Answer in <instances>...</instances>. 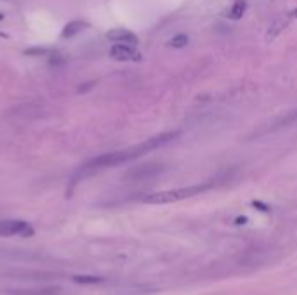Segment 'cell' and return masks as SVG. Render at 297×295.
Here are the masks:
<instances>
[{
    "instance_id": "obj_11",
    "label": "cell",
    "mask_w": 297,
    "mask_h": 295,
    "mask_svg": "<svg viewBox=\"0 0 297 295\" xmlns=\"http://www.w3.org/2000/svg\"><path fill=\"white\" fill-rule=\"evenodd\" d=\"M245 11H247V2L245 0H235L233 2V6L228 9V12H226V17H230V19H240L242 16L245 14Z\"/></svg>"
},
{
    "instance_id": "obj_12",
    "label": "cell",
    "mask_w": 297,
    "mask_h": 295,
    "mask_svg": "<svg viewBox=\"0 0 297 295\" xmlns=\"http://www.w3.org/2000/svg\"><path fill=\"white\" fill-rule=\"evenodd\" d=\"M73 281L80 285H98V283H103L104 278H101V276H90V274H79V276H73Z\"/></svg>"
},
{
    "instance_id": "obj_3",
    "label": "cell",
    "mask_w": 297,
    "mask_h": 295,
    "mask_svg": "<svg viewBox=\"0 0 297 295\" xmlns=\"http://www.w3.org/2000/svg\"><path fill=\"white\" fill-rule=\"evenodd\" d=\"M35 229L31 228V224H28L26 221H2L0 222V236L4 238H9V236H33Z\"/></svg>"
},
{
    "instance_id": "obj_16",
    "label": "cell",
    "mask_w": 297,
    "mask_h": 295,
    "mask_svg": "<svg viewBox=\"0 0 297 295\" xmlns=\"http://www.w3.org/2000/svg\"><path fill=\"white\" fill-rule=\"evenodd\" d=\"M0 37H2V38H7V35H6V33H2V31H0Z\"/></svg>"
},
{
    "instance_id": "obj_14",
    "label": "cell",
    "mask_w": 297,
    "mask_h": 295,
    "mask_svg": "<svg viewBox=\"0 0 297 295\" xmlns=\"http://www.w3.org/2000/svg\"><path fill=\"white\" fill-rule=\"evenodd\" d=\"M186 44H188V37H186L184 33H179V35H176V37H172L171 40H169V45L174 49L186 47Z\"/></svg>"
},
{
    "instance_id": "obj_13",
    "label": "cell",
    "mask_w": 297,
    "mask_h": 295,
    "mask_svg": "<svg viewBox=\"0 0 297 295\" xmlns=\"http://www.w3.org/2000/svg\"><path fill=\"white\" fill-rule=\"evenodd\" d=\"M52 51L49 47H30V49H25L23 51V54L25 56H33V57H36V56H47V54H51Z\"/></svg>"
},
{
    "instance_id": "obj_10",
    "label": "cell",
    "mask_w": 297,
    "mask_h": 295,
    "mask_svg": "<svg viewBox=\"0 0 297 295\" xmlns=\"http://www.w3.org/2000/svg\"><path fill=\"white\" fill-rule=\"evenodd\" d=\"M59 293V287H39L26 290H9L7 295H56Z\"/></svg>"
},
{
    "instance_id": "obj_6",
    "label": "cell",
    "mask_w": 297,
    "mask_h": 295,
    "mask_svg": "<svg viewBox=\"0 0 297 295\" xmlns=\"http://www.w3.org/2000/svg\"><path fill=\"white\" fill-rule=\"evenodd\" d=\"M106 38L109 42L113 44H125V45H138L139 44V38L136 33H132L131 30H125V28H113L109 30L106 33Z\"/></svg>"
},
{
    "instance_id": "obj_15",
    "label": "cell",
    "mask_w": 297,
    "mask_h": 295,
    "mask_svg": "<svg viewBox=\"0 0 297 295\" xmlns=\"http://www.w3.org/2000/svg\"><path fill=\"white\" fill-rule=\"evenodd\" d=\"M252 205H254L255 208H259V210H261V212H269V207H266V205H263V203H261V202H254V203H252Z\"/></svg>"
},
{
    "instance_id": "obj_17",
    "label": "cell",
    "mask_w": 297,
    "mask_h": 295,
    "mask_svg": "<svg viewBox=\"0 0 297 295\" xmlns=\"http://www.w3.org/2000/svg\"><path fill=\"white\" fill-rule=\"evenodd\" d=\"M4 19V14H2V12H0V21H2Z\"/></svg>"
},
{
    "instance_id": "obj_4",
    "label": "cell",
    "mask_w": 297,
    "mask_h": 295,
    "mask_svg": "<svg viewBox=\"0 0 297 295\" xmlns=\"http://www.w3.org/2000/svg\"><path fill=\"white\" fill-rule=\"evenodd\" d=\"M109 56L117 61H132V63H139L143 56L134 45H125V44H115L112 49H109Z\"/></svg>"
},
{
    "instance_id": "obj_5",
    "label": "cell",
    "mask_w": 297,
    "mask_h": 295,
    "mask_svg": "<svg viewBox=\"0 0 297 295\" xmlns=\"http://www.w3.org/2000/svg\"><path fill=\"white\" fill-rule=\"evenodd\" d=\"M162 170H163V167L160 165V163H146V165L131 169L129 172H127L125 177L131 181H143V179H150V177L158 175Z\"/></svg>"
},
{
    "instance_id": "obj_8",
    "label": "cell",
    "mask_w": 297,
    "mask_h": 295,
    "mask_svg": "<svg viewBox=\"0 0 297 295\" xmlns=\"http://www.w3.org/2000/svg\"><path fill=\"white\" fill-rule=\"evenodd\" d=\"M294 17H297V11H292L289 12V14L278 17V19L273 23L271 26H269V31H268V40H275L278 35L282 33V30H285L287 26L290 25V21L294 19Z\"/></svg>"
},
{
    "instance_id": "obj_1",
    "label": "cell",
    "mask_w": 297,
    "mask_h": 295,
    "mask_svg": "<svg viewBox=\"0 0 297 295\" xmlns=\"http://www.w3.org/2000/svg\"><path fill=\"white\" fill-rule=\"evenodd\" d=\"M179 130H171V132H163V134H158L155 135L152 139H146L144 143L138 144V146H132V148H127V149H122V151H112V153H104V155H99L89 160L85 163L84 167H80V170L77 172L75 179H73V184L77 181L84 179V177H89L96 174L99 170H104V169H109V167H117V165H122V163H127L131 160H136V158L146 155L150 151H155V149L165 146L171 141H174L179 137Z\"/></svg>"
},
{
    "instance_id": "obj_9",
    "label": "cell",
    "mask_w": 297,
    "mask_h": 295,
    "mask_svg": "<svg viewBox=\"0 0 297 295\" xmlns=\"http://www.w3.org/2000/svg\"><path fill=\"white\" fill-rule=\"evenodd\" d=\"M87 28H90V25L87 21L73 19V21L68 23V25H65V28H63V31H61V38H71V37H75V35H79L80 31H84Z\"/></svg>"
},
{
    "instance_id": "obj_7",
    "label": "cell",
    "mask_w": 297,
    "mask_h": 295,
    "mask_svg": "<svg viewBox=\"0 0 297 295\" xmlns=\"http://www.w3.org/2000/svg\"><path fill=\"white\" fill-rule=\"evenodd\" d=\"M294 124H297V110L295 111H289V113H283L282 116L275 118V120L269 124L266 129L263 130L264 134L268 132H275V130H280V129H287V127H292Z\"/></svg>"
},
{
    "instance_id": "obj_2",
    "label": "cell",
    "mask_w": 297,
    "mask_h": 295,
    "mask_svg": "<svg viewBox=\"0 0 297 295\" xmlns=\"http://www.w3.org/2000/svg\"><path fill=\"white\" fill-rule=\"evenodd\" d=\"M212 181L209 183H200L195 186H186V188H177V189H165V191H155L150 194H144L143 196V203L146 205H167V203H176L181 202V200L186 198H193L196 194L205 193L209 189L214 188Z\"/></svg>"
}]
</instances>
